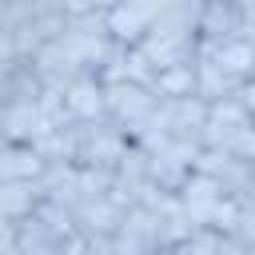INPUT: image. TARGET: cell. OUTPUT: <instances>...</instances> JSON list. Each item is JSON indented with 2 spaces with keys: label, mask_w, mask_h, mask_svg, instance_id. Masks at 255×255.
Returning a JSON list of instances; mask_svg holds the SVG:
<instances>
[{
  "label": "cell",
  "mask_w": 255,
  "mask_h": 255,
  "mask_svg": "<svg viewBox=\"0 0 255 255\" xmlns=\"http://www.w3.org/2000/svg\"><path fill=\"white\" fill-rule=\"evenodd\" d=\"M104 104H108V116H112L120 128H131V124L151 120V112L159 108V96H155L151 84L116 80V84H104Z\"/></svg>",
  "instance_id": "6da1fadb"
},
{
  "label": "cell",
  "mask_w": 255,
  "mask_h": 255,
  "mask_svg": "<svg viewBox=\"0 0 255 255\" xmlns=\"http://www.w3.org/2000/svg\"><path fill=\"white\" fill-rule=\"evenodd\" d=\"M195 36L211 40V44L243 36V0H199L195 4Z\"/></svg>",
  "instance_id": "7a4b0ae2"
},
{
  "label": "cell",
  "mask_w": 255,
  "mask_h": 255,
  "mask_svg": "<svg viewBox=\"0 0 255 255\" xmlns=\"http://www.w3.org/2000/svg\"><path fill=\"white\" fill-rule=\"evenodd\" d=\"M28 64H32V72L40 76V84H44V88H60V92H64L76 76H84V72H88L76 56H68V52H64V44H60V40H48L44 48H36V52L28 56Z\"/></svg>",
  "instance_id": "3957f363"
},
{
  "label": "cell",
  "mask_w": 255,
  "mask_h": 255,
  "mask_svg": "<svg viewBox=\"0 0 255 255\" xmlns=\"http://www.w3.org/2000/svg\"><path fill=\"white\" fill-rule=\"evenodd\" d=\"M104 28H108V36L116 44L128 48V44H139L143 32L151 28V12L143 4H135V0H112L104 8Z\"/></svg>",
  "instance_id": "277c9868"
},
{
  "label": "cell",
  "mask_w": 255,
  "mask_h": 255,
  "mask_svg": "<svg viewBox=\"0 0 255 255\" xmlns=\"http://www.w3.org/2000/svg\"><path fill=\"white\" fill-rule=\"evenodd\" d=\"M64 108H68V116H72L76 124H84V120H104V116H108V104H104V84H100V76H92V72L76 76V80L64 88Z\"/></svg>",
  "instance_id": "5b68a950"
},
{
  "label": "cell",
  "mask_w": 255,
  "mask_h": 255,
  "mask_svg": "<svg viewBox=\"0 0 255 255\" xmlns=\"http://www.w3.org/2000/svg\"><path fill=\"white\" fill-rule=\"evenodd\" d=\"M223 76H231L235 84H243V80H251L255 76V40H247V36H231V40H219L215 44V52L207 56Z\"/></svg>",
  "instance_id": "8992f818"
},
{
  "label": "cell",
  "mask_w": 255,
  "mask_h": 255,
  "mask_svg": "<svg viewBox=\"0 0 255 255\" xmlns=\"http://www.w3.org/2000/svg\"><path fill=\"white\" fill-rule=\"evenodd\" d=\"M40 131V104L36 100H4L0 104V139L32 143Z\"/></svg>",
  "instance_id": "52a82bcc"
},
{
  "label": "cell",
  "mask_w": 255,
  "mask_h": 255,
  "mask_svg": "<svg viewBox=\"0 0 255 255\" xmlns=\"http://www.w3.org/2000/svg\"><path fill=\"white\" fill-rule=\"evenodd\" d=\"M44 171V159L32 143H16V139H0V183L8 179H36Z\"/></svg>",
  "instance_id": "ba28073f"
},
{
  "label": "cell",
  "mask_w": 255,
  "mask_h": 255,
  "mask_svg": "<svg viewBox=\"0 0 255 255\" xmlns=\"http://www.w3.org/2000/svg\"><path fill=\"white\" fill-rule=\"evenodd\" d=\"M155 96L159 100H179V96H195V60H183V64H167L155 72L151 80Z\"/></svg>",
  "instance_id": "9c48e42d"
},
{
  "label": "cell",
  "mask_w": 255,
  "mask_h": 255,
  "mask_svg": "<svg viewBox=\"0 0 255 255\" xmlns=\"http://www.w3.org/2000/svg\"><path fill=\"white\" fill-rule=\"evenodd\" d=\"M60 235L36 215V211H28L24 219H16V251H60Z\"/></svg>",
  "instance_id": "30bf717a"
},
{
  "label": "cell",
  "mask_w": 255,
  "mask_h": 255,
  "mask_svg": "<svg viewBox=\"0 0 255 255\" xmlns=\"http://www.w3.org/2000/svg\"><path fill=\"white\" fill-rule=\"evenodd\" d=\"M36 203H40V183L36 179H8V183H0V215L24 219Z\"/></svg>",
  "instance_id": "8fae6325"
},
{
  "label": "cell",
  "mask_w": 255,
  "mask_h": 255,
  "mask_svg": "<svg viewBox=\"0 0 255 255\" xmlns=\"http://www.w3.org/2000/svg\"><path fill=\"white\" fill-rule=\"evenodd\" d=\"M235 80L231 76H223L211 60H195V96H203V100H219V96H235Z\"/></svg>",
  "instance_id": "7c38bea8"
}]
</instances>
